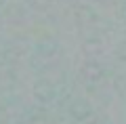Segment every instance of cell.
Returning <instances> with one entry per match:
<instances>
[{
    "label": "cell",
    "instance_id": "cell-1",
    "mask_svg": "<svg viewBox=\"0 0 126 124\" xmlns=\"http://www.w3.org/2000/svg\"><path fill=\"white\" fill-rule=\"evenodd\" d=\"M80 78L88 84H97L105 78V67L101 65L97 59H88L80 65Z\"/></svg>",
    "mask_w": 126,
    "mask_h": 124
},
{
    "label": "cell",
    "instance_id": "cell-7",
    "mask_svg": "<svg viewBox=\"0 0 126 124\" xmlns=\"http://www.w3.org/2000/svg\"><path fill=\"white\" fill-rule=\"evenodd\" d=\"M86 124H101V122H97V120H90V122H86Z\"/></svg>",
    "mask_w": 126,
    "mask_h": 124
},
{
    "label": "cell",
    "instance_id": "cell-8",
    "mask_svg": "<svg viewBox=\"0 0 126 124\" xmlns=\"http://www.w3.org/2000/svg\"><path fill=\"white\" fill-rule=\"evenodd\" d=\"M124 19H126V9H124Z\"/></svg>",
    "mask_w": 126,
    "mask_h": 124
},
{
    "label": "cell",
    "instance_id": "cell-5",
    "mask_svg": "<svg viewBox=\"0 0 126 124\" xmlns=\"http://www.w3.org/2000/svg\"><path fill=\"white\" fill-rule=\"evenodd\" d=\"M30 4L34 6V9H40V11H44V9H48V6L53 4V0H30Z\"/></svg>",
    "mask_w": 126,
    "mask_h": 124
},
{
    "label": "cell",
    "instance_id": "cell-2",
    "mask_svg": "<svg viewBox=\"0 0 126 124\" xmlns=\"http://www.w3.org/2000/svg\"><path fill=\"white\" fill-rule=\"evenodd\" d=\"M67 111L72 118L76 120H86L90 116V103L86 101L84 97H74L72 101L67 103Z\"/></svg>",
    "mask_w": 126,
    "mask_h": 124
},
{
    "label": "cell",
    "instance_id": "cell-3",
    "mask_svg": "<svg viewBox=\"0 0 126 124\" xmlns=\"http://www.w3.org/2000/svg\"><path fill=\"white\" fill-rule=\"evenodd\" d=\"M34 97H36V101H40V103L53 101V97H55V86L50 84L46 78L38 80L36 84H34Z\"/></svg>",
    "mask_w": 126,
    "mask_h": 124
},
{
    "label": "cell",
    "instance_id": "cell-4",
    "mask_svg": "<svg viewBox=\"0 0 126 124\" xmlns=\"http://www.w3.org/2000/svg\"><path fill=\"white\" fill-rule=\"evenodd\" d=\"M94 17H97V15H94V11L90 9L88 4H82V6H78V9H76V19L80 23H93Z\"/></svg>",
    "mask_w": 126,
    "mask_h": 124
},
{
    "label": "cell",
    "instance_id": "cell-6",
    "mask_svg": "<svg viewBox=\"0 0 126 124\" xmlns=\"http://www.w3.org/2000/svg\"><path fill=\"white\" fill-rule=\"evenodd\" d=\"M116 55H118L120 61H126V42H122V44L116 49Z\"/></svg>",
    "mask_w": 126,
    "mask_h": 124
}]
</instances>
